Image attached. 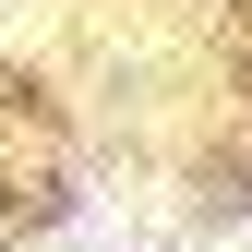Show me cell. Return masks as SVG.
<instances>
[{
	"instance_id": "1",
	"label": "cell",
	"mask_w": 252,
	"mask_h": 252,
	"mask_svg": "<svg viewBox=\"0 0 252 252\" xmlns=\"http://www.w3.org/2000/svg\"><path fill=\"white\" fill-rule=\"evenodd\" d=\"M216 252H252V216H228V240H216Z\"/></svg>"
}]
</instances>
